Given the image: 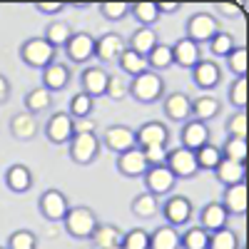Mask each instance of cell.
Returning <instances> with one entry per match:
<instances>
[{
  "mask_svg": "<svg viewBox=\"0 0 249 249\" xmlns=\"http://www.w3.org/2000/svg\"><path fill=\"white\" fill-rule=\"evenodd\" d=\"M92 107H95V100L85 92H77L72 95L70 100V117L72 120H82V117H90L92 115Z\"/></svg>",
  "mask_w": 249,
  "mask_h": 249,
  "instance_id": "60d3db41",
  "label": "cell"
},
{
  "mask_svg": "<svg viewBox=\"0 0 249 249\" xmlns=\"http://www.w3.org/2000/svg\"><path fill=\"white\" fill-rule=\"evenodd\" d=\"M222 207L227 210V214H244L247 212V184L239 182V184H232V187H224V197H222Z\"/></svg>",
  "mask_w": 249,
  "mask_h": 249,
  "instance_id": "7402d4cb",
  "label": "cell"
},
{
  "mask_svg": "<svg viewBox=\"0 0 249 249\" xmlns=\"http://www.w3.org/2000/svg\"><path fill=\"white\" fill-rule=\"evenodd\" d=\"M122 234L124 232H120L115 224H97V230L92 232V244H95V249H112V247H117V244H122Z\"/></svg>",
  "mask_w": 249,
  "mask_h": 249,
  "instance_id": "83f0119b",
  "label": "cell"
},
{
  "mask_svg": "<svg viewBox=\"0 0 249 249\" xmlns=\"http://www.w3.org/2000/svg\"><path fill=\"white\" fill-rule=\"evenodd\" d=\"M230 102L237 110L247 107V77H234V82L230 85Z\"/></svg>",
  "mask_w": 249,
  "mask_h": 249,
  "instance_id": "bcb514c9",
  "label": "cell"
},
{
  "mask_svg": "<svg viewBox=\"0 0 249 249\" xmlns=\"http://www.w3.org/2000/svg\"><path fill=\"white\" fill-rule=\"evenodd\" d=\"M222 152V157H227V160H234V162H247V140H242V137H227L224 140V147L219 150Z\"/></svg>",
  "mask_w": 249,
  "mask_h": 249,
  "instance_id": "f35d334b",
  "label": "cell"
},
{
  "mask_svg": "<svg viewBox=\"0 0 249 249\" xmlns=\"http://www.w3.org/2000/svg\"><path fill=\"white\" fill-rule=\"evenodd\" d=\"M25 112H30V115H37V112H45L50 105H53V92H48L43 85H37V88H33L28 95H25Z\"/></svg>",
  "mask_w": 249,
  "mask_h": 249,
  "instance_id": "f546056e",
  "label": "cell"
},
{
  "mask_svg": "<svg viewBox=\"0 0 249 249\" xmlns=\"http://www.w3.org/2000/svg\"><path fill=\"white\" fill-rule=\"evenodd\" d=\"M227 222H230V214H227V210L222 207V202H210L202 207L199 212V227L204 232H219L227 227Z\"/></svg>",
  "mask_w": 249,
  "mask_h": 249,
  "instance_id": "d6986e66",
  "label": "cell"
},
{
  "mask_svg": "<svg viewBox=\"0 0 249 249\" xmlns=\"http://www.w3.org/2000/svg\"><path fill=\"white\" fill-rule=\"evenodd\" d=\"M182 5L179 3H157V10H160V15H164V13H177Z\"/></svg>",
  "mask_w": 249,
  "mask_h": 249,
  "instance_id": "9f6ffc18",
  "label": "cell"
},
{
  "mask_svg": "<svg viewBox=\"0 0 249 249\" xmlns=\"http://www.w3.org/2000/svg\"><path fill=\"white\" fill-rule=\"evenodd\" d=\"M107 82H110V72L100 65H90L82 70V77H80V85H82V92L90 95L92 100L95 97H102L107 92Z\"/></svg>",
  "mask_w": 249,
  "mask_h": 249,
  "instance_id": "4fadbf2b",
  "label": "cell"
},
{
  "mask_svg": "<svg viewBox=\"0 0 249 249\" xmlns=\"http://www.w3.org/2000/svg\"><path fill=\"white\" fill-rule=\"evenodd\" d=\"M70 85V68L62 65V62H50V65L43 70V88L48 92H57L65 90Z\"/></svg>",
  "mask_w": 249,
  "mask_h": 249,
  "instance_id": "603a6c76",
  "label": "cell"
},
{
  "mask_svg": "<svg viewBox=\"0 0 249 249\" xmlns=\"http://www.w3.org/2000/svg\"><path fill=\"white\" fill-rule=\"evenodd\" d=\"M157 43H160V40H157V33L152 28H137L132 33V37H130V50L137 53L140 57H147L155 50Z\"/></svg>",
  "mask_w": 249,
  "mask_h": 249,
  "instance_id": "4316f807",
  "label": "cell"
},
{
  "mask_svg": "<svg viewBox=\"0 0 249 249\" xmlns=\"http://www.w3.org/2000/svg\"><path fill=\"white\" fill-rule=\"evenodd\" d=\"M202 60V50L197 43H192L190 37H182L172 45V62L177 68H184V70H192L197 62Z\"/></svg>",
  "mask_w": 249,
  "mask_h": 249,
  "instance_id": "ac0fdd59",
  "label": "cell"
},
{
  "mask_svg": "<svg viewBox=\"0 0 249 249\" xmlns=\"http://www.w3.org/2000/svg\"><path fill=\"white\" fill-rule=\"evenodd\" d=\"M147 60V68L152 70V72H160V70H170L175 62H172V45H162V43H157L155 45V50L144 57Z\"/></svg>",
  "mask_w": 249,
  "mask_h": 249,
  "instance_id": "d590c367",
  "label": "cell"
},
{
  "mask_svg": "<svg viewBox=\"0 0 249 249\" xmlns=\"http://www.w3.org/2000/svg\"><path fill=\"white\" fill-rule=\"evenodd\" d=\"M95 120L92 117H82V120H75V132H85V135H95Z\"/></svg>",
  "mask_w": 249,
  "mask_h": 249,
  "instance_id": "f5cc1de1",
  "label": "cell"
},
{
  "mask_svg": "<svg viewBox=\"0 0 249 249\" xmlns=\"http://www.w3.org/2000/svg\"><path fill=\"white\" fill-rule=\"evenodd\" d=\"M207 249H239V237L230 227H224V230L210 234V247Z\"/></svg>",
  "mask_w": 249,
  "mask_h": 249,
  "instance_id": "ab89813d",
  "label": "cell"
},
{
  "mask_svg": "<svg viewBox=\"0 0 249 249\" xmlns=\"http://www.w3.org/2000/svg\"><path fill=\"white\" fill-rule=\"evenodd\" d=\"M43 37L48 40L55 50L57 48H65V43L72 37V28H70V23H65V20H53V23H48Z\"/></svg>",
  "mask_w": 249,
  "mask_h": 249,
  "instance_id": "4dcf8cb0",
  "label": "cell"
},
{
  "mask_svg": "<svg viewBox=\"0 0 249 249\" xmlns=\"http://www.w3.org/2000/svg\"><path fill=\"white\" fill-rule=\"evenodd\" d=\"M150 249H179V232L170 224L157 227L150 232Z\"/></svg>",
  "mask_w": 249,
  "mask_h": 249,
  "instance_id": "f1b7e54d",
  "label": "cell"
},
{
  "mask_svg": "<svg viewBox=\"0 0 249 249\" xmlns=\"http://www.w3.org/2000/svg\"><path fill=\"white\" fill-rule=\"evenodd\" d=\"M142 152H144V160H147L150 167L167 162V147H147V150H142Z\"/></svg>",
  "mask_w": 249,
  "mask_h": 249,
  "instance_id": "816d5d0a",
  "label": "cell"
},
{
  "mask_svg": "<svg viewBox=\"0 0 249 249\" xmlns=\"http://www.w3.org/2000/svg\"><path fill=\"white\" fill-rule=\"evenodd\" d=\"M65 55L82 65V62H88L95 57V37L90 33H72V37L65 43Z\"/></svg>",
  "mask_w": 249,
  "mask_h": 249,
  "instance_id": "5bb4252c",
  "label": "cell"
},
{
  "mask_svg": "<svg viewBox=\"0 0 249 249\" xmlns=\"http://www.w3.org/2000/svg\"><path fill=\"white\" fill-rule=\"evenodd\" d=\"M227 135L247 140V115H244V110H237L230 120H227Z\"/></svg>",
  "mask_w": 249,
  "mask_h": 249,
  "instance_id": "c3c4849f",
  "label": "cell"
},
{
  "mask_svg": "<svg viewBox=\"0 0 249 249\" xmlns=\"http://www.w3.org/2000/svg\"><path fill=\"white\" fill-rule=\"evenodd\" d=\"M122 247L124 249H150V232L142 230V227H135V230L122 234Z\"/></svg>",
  "mask_w": 249,
  "mask_h": 249,
  "instance_id": "7bdbcfd3",
  "label": "cell"
},
{
  "mask_svg": "<svg viewBox=\"0 0 249 249\" xmlns=\"http://www.w3.org/2000/svg\"><path fill=\"white\" fill-rule=\"evenodd\" d=\"M244 175H247L244 164H242V162H234V160H227V157H222L219 164L214 167V177H217L224 187H232V184L244 182Z\"/></svg>",
  "mask_w": 249,
  "mask_h": 249,
  "instance_id": "d4e9b609",
  "label": "cell"
},
{
  "mask_svg": "<svg viewBox=\"0 0 249 249\" xmlns=\"http://www.w3.org/2000/svg\"><path fill=\"white\" fill-rule=\"evenodd\" d=\"M210 135H212L210 132V124H204L199 120H187V122H182V132H179L182 144H179V147L197 152L199 147L210 144Z\"/></svg>",
  "mask_w": 249,
  "mask_h": 249,
  "instance_id": "9c48e42d",
  "label": "cell"
},
{
  "mask_svg": "<svg viewBox=\"0 0 249 249\" xmlns=\"http://www.w3.org/2000/svg\"><path fill=\"white\" fill-rule=\"evenodd\" d=\"M117 65H120V70L127 75L130 80L137 77V75H142L144 70H150V68H147V60L140 57L137 53H132L130 48H124V53H122L120 60H117Z\"/></svg>",
  "mask_w": 249,
  "mask_h": 249,
  "instance_id": "1f68e13d",
  "label": "cell"
},
{
  "mask_svg": "<svg viewBox=\"0 0 249 249\" xmlns=\"http://www.w3.org/2000/svg\"><path fill=\"white\" fill-rule=\"evenodd\" d=\"M127 43L122 40V35L117 33H105L100 40H95V57L100 62H117L120 55L124 53Z\"/></svg>",
  "mask_w": 249,
  "mask_h": 249,
  "instance_id": "e0dca14e",
  "label": "cell"
},
{
  "mask_svg": "<svg viewBox=\"0 0 249 249\" xmlns=\"http://www.w3.org/2000/svg\"><path fill=\"white\" fill-rule=\"evenodd\" d=\"M8 97H10V82L5 75H0V105L8 102Z\"/></svg>",
  "mask_w": 249,
  "mask_h": 249,
  "instance_id": "11a10c76",
  "label": "cell"
},
{
  "mask_svg": "<svg viewBox=\"0 0 249 249\" xmlns=\"http://www.w3.org/2000/svg\"><path fill=\"white\" fill-rule=\"evenodd\" d=\"M157 212H160V199H157L155 195L144 192V195H137V197L132 199V214H135V217H140V219H152V217H157Z\"/></svg>",
  "mask_w": 249,
  "mask_h": 249,
  "instance_id": "836d02e7",
  "label": "cell"
},
{
  "mask_svg": "<svg viewBox=\"0 0 249 249\" xmlns=\"http://www.w3.org/2000/svg\"><path fill=\"white\" fill-rule=\"evenodd\" d=\"M0 249H5V247H0Z\"/></svg>",
  "mask_w": 249,
  "mask_h": 249,
  "instance_id": "680465c9",
  "label": "cell"
},
{
  "mask_svg": "<svg viewBox=\"0 0 249 249\" xmlns=\"http://www.w3.org/2000/svg\"><path fill=\"white\" fill-rule=\"evenodd\" d=\"M62 224H65V232L70 237L90 239L100 222H97V217H95V212L90 210V207H70L65 219H62Z\"/></svg>",
  "mask_w": 249,
  "mask_h": 249,
  "instance_id": "7a4b0ae2",
  "label": "cell"
},
{
  "mask_svg": "<svg viewBox=\"0 0 249 249\" xmlns=\"http://www.w3.org/2000/svg\"><path fill=\"white\" fill-rule=\"evenodd\" d=\"M5 187L10 192H18L23 195L28 192L33 187V172L30 167H25V164H10V167L5 170Z\"/></svg>",
  "mask_w": 249,
  "mask_h": 249,
  "instance_id": "cb8c5ba5",
  "label": "cell"
},
{
  "mask_svg": "<svg viewBox=\"0 0 249 249\" xmlns=\"http://www.w3.org/2000/svg\"><path fill=\"white\" fill-rule=\"evenodd\" d=\"M130 92V82L124 80V77H115V75H110V82H107V97H112V100H122L124 95Z\"/></svg>",
  "mask_w": 249,
  "mask_h": 249,
  "instance_id": "681fc988",
  "label": "cell"
},
{
  "mask_svg": "<svg viewBox=\"0 0 249 249\" xmlns=\"http://www.w3.org/2000/svg\"><path fill=\"white\" fill-rule=\"evenodd\" d=\"M224 60H227V68L232 70V75H237V77H244L247 75V48L237 45Z\"/></svg>",
  "mask_w": 249,
  "mask_h": 249,
  "instance_id": "f6af8a7d",
  "label": "cell"
},
{
  "mask_svg": "<svg viewBox=\"0 0 249 249\" xmlns=\"http://www.w3.org/2000/svg\"><path fill=\"white\" fill-rule=\"evenodd\" d=\"M207 247H210V232H204L199 224L179 234V249H207Z\"/></svg>",
  "mask_w": 249,
  "mask_h": 249,
  "instance_id": "8d00e7d4",
  "label": "cell"
},
{
  "mask_svg": "<svg viewBox=\"0 0 249 249\" xmlns=\"http://www.w3.org/2000/svg\"><path fill=\"white\" fill-rule=\"evenodd\" d=\"M170 172L177 177V179H192L199 167H197V160H195V152L192 150H184V147H175L167 152V162Z\"/></svg>",
  "mask_w": 249,
  "mask_h": 249,
  "instance_id": "52a82bcc",
  "label": "cell"
},
{
  "mask_svg": "<svg viewBox=\"0 0 249 249\" xmlns=\"http://www.w3.org/2000/svg\"><path fill=\"white\" fill-rule=\"evenodd\" d=\"M135 140H137V147L140 150H147V147H167L170 142V132L162 122L152 120V122H144L140 130H135Z\"/></svg>",
  "mask_w": 249,
  "mask_h": 249,
  "instance_id": "30bf717a",
  "label": "cell"
},
{
  "mask_svg": "<svg viewBox=\"0 0 249 249\" xmlns=\"http://www.w3.org/2000/svg\"><path fill=\"white\" fill-rule=\"evenodd\" d=\"M68 144H70V157L77 164H92L102 147L97 135H85V132H75Z\"/></svg>",
  "mask_w": 249,
  "mask_h": 249,
  "instance_id": "277c9868",
  "label": "cell"
},
{
  "mask_svg": "<svg viewBox=\"0 0 249 249\" xmlns=\"http://www.w3.org/2000/svg\"><path fill=\"white\" fill-rule=\"evenodd\" d=\"M20 60H23L28 68L45 70L50 62H55V48L45 37H30L20 45Z\"/></svg>",
  "mask_w": 249,
  "mask_h": 249,
  "instance_id": "3957f363",
  "label": "cell"
},
{
  "mask_svg": "<svg viewBox=\"0 0 249 249\" xmlns=\"http://www.w3.org/2000/svg\"><path fill=\"white\" fill-rule=\"evenodd\" d=\"M207 45H210V53H212V55H217V57H227V55H230V53L237 48L234 35L222 33V30H219V33H217V35H214Z\"/></svg>",
  "mask_w": 249,
  "mask_h": 249,
  "instance_id": "b9f144b4",
  "label": "cell"
},
{
  "mask_svg": "<svg viewBox=\"0 0 249 249\" xmlns=\"http://www.w3.org/2000/svg\"><path fill=\"white\" fill-rule=\"evenodd\" d=\"M112 249H124V247H122V244H117V247H112Z\"/></svg>",
  "mask_w": 249,
  "mask_h": 249,
  "instance_id": "6f0895ef",
  "label": "cell"
},
{
  "mask_svg": "<svg viewBox=\"0 0 249 249\" xmlns=\"http://www.w3.org/2000/svg\"><path fill=\"white\" fill-rule=\"evenodd\" d=\"M164 92V80L160 72H152V70H144L142 75L132 77L130 80V95L142 102V105H152L157 102Z\"/></svg>",
  "mask_w": 249,
  "mask_h": 249,
  "instance_id": "6da1fadb",
  "label": "cell"
},
{
  "mask_svg": "<svg viewBox=\"0 0 249 249\" xmlns=\"http://www.w3.org/2000/svg\"><path fill=\"white\" fill-rule=\"evenodd\" d=\"M217 33H219V23L210 13H195V15H190V20H187V37L197 45L210 43Z\"/></svg>",
  "mask_w": 249,
  "mask_h": 249,
  "instance_id": "5b68a950",
  "label": "cell"
},
{
  "mask_svg": "<svg viewBox=\"0 0 249 249\" xmlns=\"http://www.w3.org/2000/svg\"><path fill=\"white\" fill-rule=\"evenodd\" d=\"M10 132H13L18 140H33L35 132H37V120H35V115H30V112L15 115V117L10 120Z\"/></svg>",
  "mask_w": 249,
  "mask_h": 249,
  "instance_id": "d6a6232c",
  "label": "cell"
},
{
  "mask_svg": "<svg viewBox=\"0 0 249 249\" xmlns=\"http://www.w3.org/2000/svg\"><path fill=\"white\" fill-rule=\"evenodd\" d=\"M217 10L224 13L227 18H242L249 10V3L247 0H239V3H217Z\"/></svg>",
  "mask_w": 249,
  "mask_h": 249,
  "instance_id": "f907efd6",
  "label": "cell"
},
{
  "mask_svg": "<svg viewBox=\"0 0 249 249\" xmlns=\"http://www.w3.org/2000/svg\"><path fill=\"white\" fill-rule=\"evenodd\" d=\"M162 107H164V115H167L170 120H175V122L192 120V100H190V95H184V92L167 95L164 102H162Z\"/></svg>",
  "mask_w": 249,
  "mask_h": 249,
  "instance_id": "ffe728a7",
  "label": "cell"
},
{
  "mask_svg": "<svg viewBox=\"0 0 249 249\" xmlns=\"http://www.w3.org/2000/svg\"><path fill=\"white\" fill-rule=\"evenodd\" d=\"M37 207H40V214H43L45 219L62 222L65 214H68V210H70V202L60 190H45L43 197H40V202H37Z\"/></svg>",
  "mask_w": 249,
  "mask_h": 249,
  "instance_id": "ba28073f",
  "label": "cell"
},
{
  "mask_svg": "<svg viewBox=\"0 0 249 249\" xmlns=\"http://www.w3.org/2000/svg\"><path fill=\"white\" fill-rule=\"evenodd\" d=\"M147 160H144V152L140 150V147H132V150H127V152H122L120 157H117V170H120V175H124V177H142L144 172H147Z\"/></svg>",
  "mask_w": 249,
  "mask_h": 249,
  "instance_id": "44dd1931",
  "label": "cell"
},
{
  "mask_svg": "<svg viewBox=\"0 0 249 249\" xmlns=\"http://www.w3.org/2000/svg\"><path fill=\"white\" fill-rule=\"evenodd\" d=\"M222 110V102L214 97V95H202L197 100H192V120H199V122H210L219 115Z\"/></svg>",
  "mask_w": 249,
  "mask_h": 249,
  "instance_id": "484cf974",
  "label": "cell"
},
{
  "mask_svg": "<svg viewBox=\"0 0 249 249\" xmlns=\"http://www.w3.org/2000/svg\"><path fill=\"white\" fill-rule=\"evenodd\" d=\"M195 160H197V167L199 170H212L214 172V167H217L219 160H222V152H219V147H214V144L210 142V144H204V147H199L195 152Z\"/></svg>",
  "mask_w": 249,
  "mask_h": 249,
  "instance_id": "74e56055",
  "label": "cell"
},
{
  "mask_svg": "<svg viewBox=\"0 0 249 249\" xmlns=\"http://www.w3.org/2000/svg\"><path fill=\"white\" fill-rule=\"evenodd\" d=\"M142 177H144V187H147L144 192H150L155 197L170 195L175 190V184H177V177L170 172L167 164H155V167H147V172H144Z\"/></svg>",
  "mask_w": 249,
  "mask_h": 249,
  "instance_id": "8992f818",
  "label": "cell"
},
{
  "mask_svg": "<svg viewBox=\"0 0 249 249\" xmlns=\"http://www.w3.org/2000/svg\"><path fill=\"white\" fill-rule=\"evenodd\" d=\"M192 80L199 90H214L219 82H222V68L217 65L214 60H199L197 65L192 68Z\"/></svg>",
  "mask_w": 249,
  "mask_h": 249,
  "instance_id": "2e32d148",
  "label": "cell"
},
{
  "mask_svg": "<svg viewBox=\"0 0 249 249\" xmlns=\"http://www.w3.org/2000/svg\"><path fill=\"white\" fill-rule=\"evenodd\" d=\"M100 13L105 20H110V23H120V20L130 13V3H102Z\"/></svg>",
  "mask_w": 249,
  "mask_h": 249,
  "instance_id": "7dc6e473",
  "label": "cell"
},
{
  "mask_svg": "<svg viewBox=\"0 0 249 249\" xmlns=\"http://www.w3.org/2000/svg\"><path fill=\"white\" fill-rule=\"evenodd\" d=\"M35 10L45 13V15H55V13L65 10V3H35Z\"/></svg>",
  "mask_w": 249,
  "mask_h": 249,
  "instance_id": "db71d44e",
  "label": "cell"
},
{
  "mask_svg": "<svg viewBox=\"0 0 249 249\" xmlns=\"http://www.w3.org/2000/svg\"><path fill=\"white\" fill-rule=\"evenodd\" d=\"M130 15L140 23V28H152L162 18L160 10H157V3H132L130 5Z\"/></svg>",
  "mask_w": 249,
  "mask_h": 249,
  "instance_id": "e575fe53",
  "label": "cell"
},
{
  "mask_svg": "<svg viewBox=\"0 0 249 249\" xmlns=\"http://www.w3.org/2000/svg\"><path fill=\"white\" fill-rule=\"evenodd\" d=\"M72 135H75V120L70 117V112H55L45 124V137L53 144H68Z\"/></svg>",
  "mask_w": 249,
  "mask_h": 249,
  "instance_id": "8fae6325",
  "label": "cell"
},
{
  "mask_svg": "<svg viewBox=\"0 0 249 249\" xmlns=\"http://www.w3.org/2000/svg\"><path fill=\"white\" fill-rule=\"evenodd\" d=\"M192 202L187 199V197H179V195H175V197H170L167 202H164V207H162V214H164V219H167V224L170 227H182V224H187L192 219Z\"/></svg>",
  "mask_w": 249,
  "mask_h": 249,
  "instance_id": "9a60e30c",
  "label": "cell"
},
{
  "mask_svg": "<svg viewBox=\"0 0 249 249\" xmlns=\"http://www.w3.org/2000/svg\"><path fill=\"white\" fill-rule=\"evenodd\" d=\"M5 249H37V237L30 230H15L8 237V247Z\"/></svg>",
  "mask_w": 249,
  "mask_h": 249,
  "instance_id": "ee69618b",
  "label": "cell"
},
{
  "mask_svg": "<svg viewBox=\"0 0 249 249\" xmlns=\"http://www.w3.org/2000/svg\"><path fill=\"white\" fill-rule=\"evenodd\" d=\"M100 144H105L107 150L122 155L132 147H137V140H135V130H130L127 124H112V127L105 130V137L100 140Z\"/></svg>",
  "mask_w": 249,
  "mask_h": 249,
  "instance_id": "7c38bea8",
  "label": "cell"
}]
</instances>
